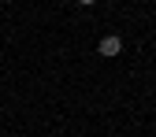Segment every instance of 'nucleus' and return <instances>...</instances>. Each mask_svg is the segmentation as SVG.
I'll return each mask as SVG.
<instances>
[{"mask_svg":"<svg viewBox=\"0 0 156 137\" xmlns=\"http://www.w3.org/2000/svg\"><path fill=\"white\" fill-rule=\"evenodd\" d=\"M78 4H86V8H89V4H97V0H78Z\"/></svg>","mask_w":156,"mask_h":137,"instance_id":"obj_2","label":"nucleus"},{"mask_svg":"<svg viewBox=\"0 0 156 137\" xmlns=\"http://www.w3.org/2000/svg\"><path fill=\"white\" fill-rule=\"evenodd\" d=\"M97 52H101L104 60H112V56H119V52H123V41H119L115 33H108V37H101V41H97Z\"/></svg>","mask_w":156,"mask_h":137,"instance_id":"obj_1","label":"nucleus"}]
</instances>
